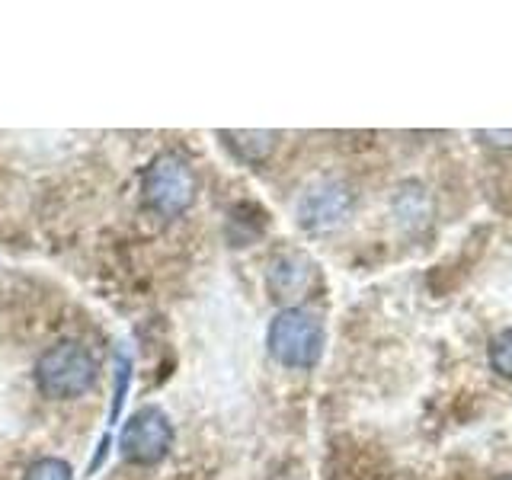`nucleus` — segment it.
<instances>
[{"label":"nucleus","instance_id":"obj_1","mask_svg":"<svg viewBox=\"0 0 512 480\" xmlns=\"http://www.w3.org/2000/svg\"><path fill=\"white\" fill-rule=\"evenodd\" d=\"M96 378H100V365H96L87 346H80L74 340L48 346L36 362L39 391L55 400L84 397L96 384Z\"/></svg>","mask_w":512,"mask_h":480},{"label":"nucleus","instance_id":"obj_2","mask_svg":"<svg viewBox=\"0 0 512 480\" xmlns=\"http://www.w3.org/2000/svg\"><path fill=\"white\" fill-rule=\"evenodd\" d=\"M141 192H144V202H148L157 215L176 218L196 202V192H199L196 170H192V164L183 154L164 151L151 160L148 170H144Z\"/></svg>","mask_w":512,"mask_h":480},{"label":"nucleus","instance_id":"obj_3","mask_svg":"<svg viewBox=\"0 0 512 480\" xmlns=\"http://www.w3.org/2000/svg\"><path fill=\"white\" fill-rule=\"evenodd\" d=\"M269 356L285 368H314L324 356V327L301 308H282L266 333Z\"/></svg>","mask_w":512,"mask_h":480},{"label":"nucleus","instance_id":"obj_4","mask_svg":"<svg viewBox=\"0 0 512 480\" xmlns=\"http://www.w3.org/2000/svg\"><path fill=\"white\" fill-rule=\"evenodd\" d=\"M173 445V426L170 416L160 407H141L132 420L125 423L119 448L125 461L132 464H157L164 461Z\"/></svg>","mask_w":512,"mask_h":480},{"label":"nucleus","instance_id":"obj_5","mask_svg":"<svg viewBox=\"0 0 512 480\" xmlns=\"http://www.w3.org/2000/svg\"><path fill=\"white\" fill-rule=\"evenodd\" d=\"M311 282H314V263L304 253L288 250V253H279L276 260L269 263L266 285H269L272 301L295 308V301L308 295Z\"/></svg>","mask_w":512,"mask_h":480},{"label":"nucleus","instance_id":"obj_6","mask_svg":"<svg viewBox=\"0 0 512 480\" xmlns=\"http://www.w3.org/2000/svg\"><path fill=\"white\" fill-rule=\"evenodd\" d=\"M349 212V192L343 186H317L311 192H304V199L298 205V218L304 228L311 231H327L336 228Z\"/></svg>","mask_w":512,"mask_h":480},{"label":"nucleus","instance_id":"obj_7","mask_svg":"<svg viewBox=\"0 0 512 480\" xmlns=\"http://www.w3.org/2000/svg\"><path fill=\"white\" fill-rule=\"evenodd\" d=\"M224 144L247 164H263V160L276 151V132H221Z\"/></svg>","mask_w":512,"mask_h":480},{"label":"nucleus","instance_id":"obj_8","mask_svg":"<svg viewBox=\"0 0 512 480\" xmlns=\"http://www.w3.org/2000/svg\"><path fill=\"white\" fill-rule=\"evenodd\" d=\"M487 359H490V368L496 375L512 381V327H506L493 336L490 346H487Z\"/></svg>","mask_w":512,"mask_h":480},{"label":"nucleus","instance_id":"obj_9","mask_svg":"<svg viewBox=\"0 0 512 480\" xmlns=\"http://www.w3.org/2000/svg\"><path fill=\"white\" fill-rule=\"evenodd\" d=\"M23 480H71V464L61 458H39L26 468Z\"/></svg>","mask_w":512,"mask_h":480},{"label":"nucleus","instance_id":"obj_10","mask_svg":"<svg viewBox=\"0 0 512 480\" xmlns=\"http://www.w3.org/2000/svg\"><path fill=\"white\" fill-rule=\"evenodd\" d=\"M128 375H132V365L122 356L119 365H116V397H112V410H109V423L119 420L122 413V404H125V391H128Z\"/></svg>","mask_w":512,"mask_h":480},{"label":"nucleus","instance_id":"obj_11","mask_svg":"<svg viewBox=\"0 0 512 480\" xmlns=\"http://www.w3.org/2000/svg\"><path fill=\"white\" fill-rule=\"evenodd\" d=\"M480 138H493V144H512V132H480Z\"/></svg>","mask_w":512,"mask_h":480},{"label":"nucleus","instance_id":"obj_12","mask_svg":"<svg viewBox=\"0 0 512 480\" xmlns=\"http://www.w3.org/2000/svg\"><path fill=\"white\" fill-rule=\"evenodd\" d=\"M496 480H512V474H503V477H496Z\"/></svg>","mask_w":512,"mask_h":480}]
</instances>
